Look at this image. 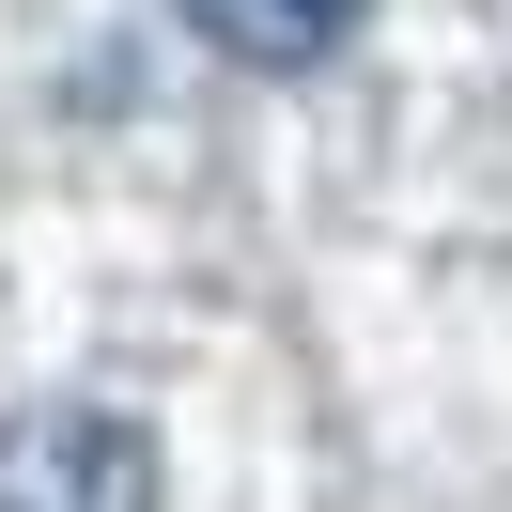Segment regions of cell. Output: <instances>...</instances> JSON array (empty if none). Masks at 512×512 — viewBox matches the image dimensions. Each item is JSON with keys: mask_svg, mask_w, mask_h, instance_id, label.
<instances>
[{"mask_svg": "<svg viewBox=\"0 0 512 512\" xmlns=\"http://www.w3.org/2000/svg\"><path fill=\"white\" fill-rule=\"evenodd\" d=\"M171 16H187L218 63H249V78H311L326 47L373 16V0H171Z\"/></svg>", "mask_w": 512, "mask_h": 512, "instance_id": "7a4b0ae2", "label": "cell"}, {"mask_svg": "<svg viewBox=\"0 0 512 512\" xmlns=\"http://www.w3.org/2000/svg\"><path fill=\"white\" fill-rule=\"evenodd\" d=\"M0 512H156V435L109 404H16L0 419Z\"/></svg>", "mask_w": 512, "mask_h": 512, "instance_id": "6da1fadb", "label": "cell"}]
</instances>
